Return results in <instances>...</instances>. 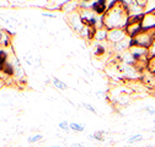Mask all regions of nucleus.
I'll return each mask as SVG.
<instances>
[{
  "label": "nucleus",
  "mask_w": 155,
  "mask_h": 147,
  "mask_svg": "<svg viewBox=\"0 0 155 147\" xmlns=\"http://www.w3.org/2000/svg\"><path fill=\"white\" fill-rule=\"evenodd\" d=\"M92 8L97 11L99 14H101L104 10H105V2H97V3H95L92 5Z\"/></svg>",
  "instance_id": "nucleus-1"
},
{
  "label": "nucleus",
  "mask_w": 155,
  "mask_h": 147,
  "mask_svg": "<svg viewBox=\"0 0 155 147\" xmlns=\"http://www.w3.org/2000/svg\"><path fill=\"white\" fill-rule=\"evenodd\" d=\"M53 83L58 87V88H61V89H65L67 88V86L62 82V81H59V80H58V79H55V77H53Z\"/></svg>",
  "instance_id": "nucleus-2"
},
{
  "label": "nucleus",
  "mask_w": 155,
  "mask_h": 147,
  "mask_svg": "<svg viewBox=\"0 0 155 147\" xmlns=\"http://www.w3.org/2000/svg\"><path fill=\"white\" fill-rule=\"evenodd\" d=\"M70 127L73 129V130H76V131H81L83 130V126L81 125H79V124H75V123H73V124H70Z\"/></svg>",
  "instance_id": "nucleus-3"
},
{
  "label": "nucleus",
  "mask_w": 155,
  "mask_h": 147,
  "mask_svg": "<svg viewBox=\"0 0 155 147\" xmlns=\"http://www.w3.org/2000/svg\"><path fill=\"white\" fill-rule=\"evenodd\" d=\"M40 139H42V136H41V135H38V136H35V137H30L28 141L32 142V141H37V140H40Z\"/></svg>",
  "instance_id": "nucleus-4"
},
{
  "label": "nucleus",
  "mask_w": 155,
  "mask_h": 147,
  "mask_svg": "<svg viewBox=\"0 0 155 147\" xmlns=\"http://www.w3.org/2000/svg\"><path fill=\"white\" fill-rule=\"evenodd\" d=\"M84 107H85V108H87L89 110H91L92 113H95V109H94V108H92L91 105H89V104H84Z\"/></svg>",
  "instance_id": "nucleus-5"
},
{
  "label": "nucleus",
  "mask_w": 155,
  "mask_h": 147,
  "mask_svg": "<svg viewBox=\"0 0 155 147\" xmlns=\"http://www.w3.org/2000/svg\"><path fill=\"white\" fill-rule=\"evenodd\" d=\"M59 126H61L62 129H65V130L68 129V124H67V123H61V124H59Z\"/></svg>",
  "instance_id": "nucleus-6"
},
{
  "label": "nucleus",
  "mask_w": 155,
  "mask_h": 147,
  "mask_svg": "<svg viewBox=\"0 0 155 147\" xmlns=\"http://www.w3.org/2000/svg\"><path fill=\"white\" fill-rule=\"evenodd\" d=\"M140 137V135H137V136H133L132 139H130V141H134V140H137V139H139Z\"/></svg>",
  "instance_id": "nucleus-7"
}]
</instances>
